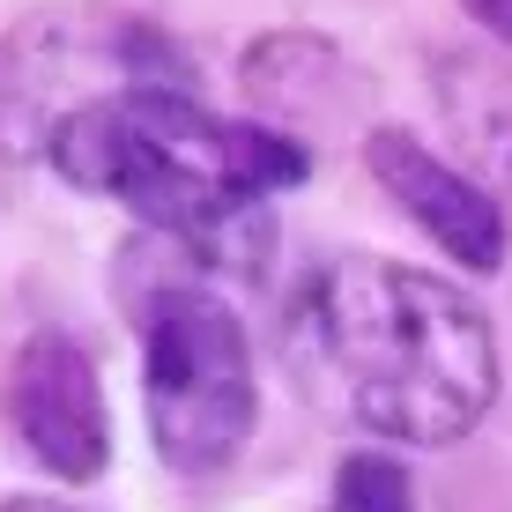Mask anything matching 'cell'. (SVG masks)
Wrapping results in <instances>:
<instances>
[{
  "mask_svg": "<svg viewBox=\"0 0 512 512\" xmlns=\"http://www.w3.org/2000/svg\"><path fill=\"white\" fill-rule=\"evenodd\" d=\"M312 349L364 431L453 446L498 401V327L461 282L386 253H349L312 282Z\"/></svg>",
  "mask_w": 512,
  "mask_h": 512,
  "instance_id": "6da1fadb",
  "label": "cell"
},
{
  "mask_svg": "<svg viewBox=\"0 0 512 512\" xmlns=\"http://www.w3.org/2000/svg\"><path fill=\"white\" fill-rule=\"evenodd\" d=\"M238 119L201 112L186 90H127L75 104L52 119L45 156L67 186L112 193L141 216V231L179 238L208 275L260 282L275 260L268 201L231 179Z\"/></svg>",
  "mask_w": 512,
  "mask_h": 512,
  "instance_id": "7a4b0ae2",
  "label": "cell"
},
{
  "mask_svg": "<svg viewBox=\"0 0 512 512\" xmlns=\"http://www.w3.org/2000/svg\"><path fill=\"white\" fill-rule=\"evenodd\" d=\"M134 245L156 260L149 275L119 268L141 327V401H149L156 461H171L179 475H208L238 461V446L253 438V416H260L253 342L179 238L141 231Z\"/></svg>",
  "mask_w": 512,
  "mask_h": 512,
  "instance_id": "3957f363",
  "label": "cell"
},
{
  "mask_svg": "<svg viewBox=\"0 0 512 512\" xmlns=\"http://www.w3.org/2000/svg\"><path fill=\"white\" fill-rule=\"evenodd\" d=\"M8 423L38 468H52L60 483H97L112 461V416H104V379L90 364V349L67 334H38L15 349L8 364Z\"/></svg>",
  "mask_w": 512,
  "mask_h": 512,
  "instance_id": "277c9868",
  "label": "cell"
},
{
  "mask_svg": "<svg viewBox=\"0 0 512 512\" xmlns=\"http://www.w3.org/2000/svg\"><path fill=\"white\" fill-rule=\"evenodd\" d=\"M364 164H372V179L394 193L401 216H409L431 245H446L461 268H475V275L505 268L512 216H505V201L475 179V171H461L438 149H423L409 127H372L364 134Z\"/></svg>",
  "mask_w": 512,
  "mask_h": 512,
  "instance_id": "5b68a950",
  "label": "cell"
},
{
  "mask_svg": "<svg viewBox=\"0 0 512 512\" xmlns=\"http://www.w3.org/2000/svg\"><path fill=\"white\" fill-rule=\"evenodd\" d=\"M438 97H446L461 149L512 193V67L505 60H446L438 67Z\"/></svg>",
  "mask_w": 512,
  "mask_h": 512,
  "instance_id": "8992f818",
  "label": "cell"
},
{
  "mask_svg": "<svg viewBox=\"0 0 512 512\" xmlns=\"http://www.w3.org/2000/svg\"><path fill=\"white\" fill-rule=\"evenodd\" d=\"M334 67H342V52H334L327 38H305V30H282V38H275V30H268V38H253L238 82H245V97L268 104V112H305Z\"/></svg>",
  "mask_w": 512,
  "mask_h": 512,
  "instance_id": "52a82bcc",
  "label": "cell"
},
{
  "mask_svg": "<svg viewBox=\"0 0 512 512\" xmlns=\"http://www.w3.org/2000/svg\"><path fill=\"white\" fill-rule=\"evenodd\" d=\"M327 512H416V483L394 453H349L327 490Z\"/></svg>",
  "mask_w": 512,
  "mask_h": 512,
  "instance_id": "ba28073f",
  "label": "cell"
},
{
  "mask_svg": "<svg viewBox=\"0 0 512 512\" xmlns=\"http://www.w3.org/2000/svg\"><path fill=\"white\" fill-rule=\"evenodd\" d=\"M461 8H468V15H475V23H483L498 45H512V0H461Z\"/></svg>",
  "mask_w": 512,
  "mask_h": 512,
  "instance_id": "9c48e42d",
  "label": "cell"
},
{
  "mask_svg": "<svg viewBox=\"0 0 512 512\" xmlns=\"http://www.w3.org/2000/svg\"><path fill=\"white\" fill-rule=\"evenodd\" d=\"M0 512H82V505H67V498H0Z\"/></svg>",
  "mask_w": 512,
  "mask_h": 512,
  "instance_id": "30bf717a",
  "label": "cell"
}]
</instances>
